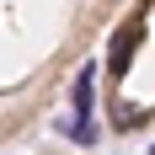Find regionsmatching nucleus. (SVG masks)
<instances>
[{"label":"nucleus","instance_id":"obj_1","mask_svg":"<svg viewBox=\"0 0 155 155\" xmlns=\"http://www.w3.org/2000/svg\"><path fill=\"white\" fill-rule=\"evenodd\" d=\"M91 80H96V70H80V80H75V107L80 112H91Z\"/></svg>","mask_w":155,"mask_h":155},{"label":"nucleus","instance_id":"obj_2","mask_svg":"<svg viewBox=\"0 0 155 155\" xmlns=\"http://www.w3.org/2000/svg\"><path fill=\"white\" fill-rule=\"evenodd\" d=\"M134 38H139V32H123V38L112 43V70H123V59H128V48H134Z\"/></svg>","mask_w":155,"mask_h":155}]
</instances>
